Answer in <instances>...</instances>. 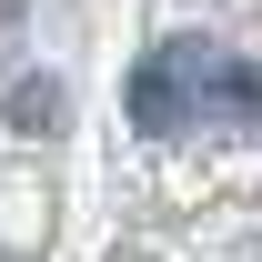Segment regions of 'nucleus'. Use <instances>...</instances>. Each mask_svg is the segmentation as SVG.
<instances>
[{"label":"nucleus","instance_id":"f257e3e1","mask_svg":"<svg viewBox=\"0 0 262 262\" xmlns=\"http://www.w3.org/2000/svg\"><path fill=\"white\" fill-rule=\"evenodd\" d=\"M131 121L141 131H182L192 121V91H182V61L171 51H151V61L131 71Z\"/></svg>","mask_w":262,"mask_h":262},{"label":"nucleus","instance_id":"f03ea898","mask_svg":"<svg viewBox=\"0 0 262 262\" xmlns=\"http://www.w3.org/2000/svg\"><path fill=\"white\" fill-rule=\"evenodd\" d=\"M0 111H10V131H61V111H71V91H61V81H51V71H20Z\"/></svg>","mask_w":262,"mask_h":262},{"label":"nucleus","instance_id":"7ed1b4c3","mask_svg":"<svg viewBox=\"0 0 262 262\" xmlns=\"http://www.w3.org/2000/svg\"><path fill=\"white\" fill-rule=\"evenodd\" d=\"M20 10H31V0H0V20H20Z\"/></svg>","mask_w":262,"mask_h":262}]
</instances>
